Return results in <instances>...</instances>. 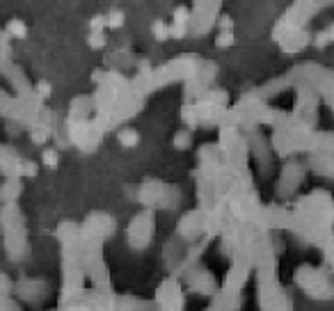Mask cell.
<instances>
[{"mask_svg":"<svg viewBox=\"0 0 334 311\" xmlns=\"http://www.w3.org/2000/svg\"><path fill=\"white\" fill-rule=\"evenodd\" d=\"M7 35H12L14 39H25L27 37V25L21 21V18H12V21H7Z\"/></svg>","mask_w":334,"mask_h":311,"instance_id":"cell-1","label":"cell"},{"mask_svg":"<svg viewBox=\"0 0 334 311\" xmlns=\"http://www.w3.org/2000/svg\"><path fill=\"white\" fill-rule=\"evenodd\" d=\"M41 163H44V167H48V169L57 167V165H59L57 149H50V146H46V149L41 151Z\"/></svg>","mask_w":334,"mask_h":311,"instance_id":"cell-2","label":"cell"},{"mask_svg":"<svg viewBox=\"0 0 334 311\" xmlns=\"http://www.w3.org/2000/svg\"><path fill=\"white\" fill-rule=\"evenodd\" d=\"M87 46L89 48H103L105 46V32L103 30H92L87 35Z\"/></svg>","mask_w":334,"mask_h":311,"instance_id":"cell-3","label":"cell"},{"mask_svg":"<svg viewBox=\"0 0 334 311\" xmlns=\"http://www.w3.org/2000/svg\"><path fill=\"white\" fill-rule=\"evenodd\" d=\"M105 18H108V27H122L124 25V12H119V9H112L110 14H105Z\"/></svg>","mask_w":334,"mask_h":311,"instance_id":"cell-4","label":"cell"},{"mask_svg":"<svg viewBox=\"0 0 334 311\" xmlns=\"http://www.w3.org/2000/svg\"><path fill=\"white\" fill-rule=\"evenodd\" d=\"M35 91L41 96V99H48V96L53 94V85H50L48 80H39V82L35 85Z\"/></svg>","mask_w":334,"mask_h":311,"instance_id":"cell-5","label":"cell"},{"mask_svg":"<svg viewBox=\"0 0 334 311\" xmlns=\"http://www.w3.org/2000/svg\"><path fill=\"white\" fill-rule=\"evenodd\" d=\"M105 27H108V18H105V14H96V16H92L89 30H105Z\"/></svg>","mask_w":334,"mask_h":311,"instance_id":"cell-6","label":"cell"},{"mask_svg":"<svg viewBox=\"0 0 334 311\" xmlns=\"http://www.w3.org/2000/svg\"><path fill=\"white\" fill-rule=\"evenodd\" d=\"M154 35H156V39H160V41L167 39V37H169V27L165 25V23L156 21V23H154Z\"/></svg>","mask_w":334,"mask_h":311,"instance_id":"cell-7","label":"cell"},{"mask_svg":"<svg viewBox=\"0 0 334 311\" xmlns=\"http://www.w3.org/2000/svg\"><path fill=\"white\" fill-rule=\"evenodd\" d=\"M119 140H122V144L131 146V144H135V142H137V135L133 131H126V133H122V135H119Z\"/></svg>","mask_w":334,"mask_h":311,"instance_id":"cell-8","label":"cell"},{"mask_svg":"<svg viewBox=\"0 0 334 311\" xmlns=\"http://www.w3.org/2000/svg\"><path fill=\"white\" fill-rule=\"evenodd\" d=\"M186 18H188V9L178 7L176 12H174V23H186Z\"/></svg>","mask_w":334,"mask_h":311,"instance_id":"cell-9","label":"cell"},{"mask_svg":"<svg viewBox=\"0 0 334 311\" xmlns=\"http://www.w3.org/2000/svg\"><path fill=\"white\" fill-rule=\"evenodd\" d=\"M218 44H220V46H227V44H231V35H220Z\"/></svg>","mask_w":334,"mask_h":311,"instance_id":"cell-10","label":"cell"}]
</instances>
